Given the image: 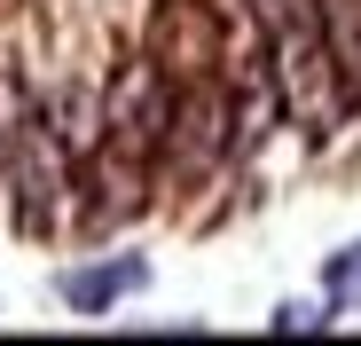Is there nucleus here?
<instances>
[{
    "instance_id": "1",
    "label": "nucleus",
    "mask_w": 361,
    "mask_h": 346,
    "mask_svg": "<svg viewBox=\"0 0 361 346\" xmlns=\"http://www.w3.org/2000/svg\"><path fill=\"white\" fill-rule=\"evenodd\" d=\"M267 32V64H275V87H283V119L298 134H338L353 119V87L330 55V16L322 0H244Z\"/></svg>"
},
{
    "instance_id": "2",
    "label": "nucleus",
    "mask_w": 361,
    "mask_h": 346,
    "mask_svg": "<svg viewBox=\"0 0 361 346\" xmlns=\"http://www.w3.org/2000/svg\"><path fill=\"white\" fill-rule=\"evenodd\" d=\"M165 134H173V79H165V64L142 47V55H126V64L110 71V87H102V150H118V157H142L149 173L165 165Z\"/></svg>"
},
{
    "instance_id": "3",
    "label": "nucleus",
    "mask_w": 361,
    "mask_h": 346,
    "mask_svg": "<svg viewBox=\"0 0 361 346\" xmlns=\"http://www.w3.org/2000/svg\"><path fill=\"white\" fill-rule=\"evenodd\" d=\"M235 157V95L228 71H197L173 87V134H165V165L173 181H212V173Z\"/></svg>"
},
{
    "instance_id": "4",
    "label": "nucleus",
    "mask_w": 361,
    "mask_h": 346,
    "mask_svg": "<svg viewBox=\"0 0 361 346\" xmlns=\"http://www.w3.org/2000/svg\"><path fill=\"white\" fill-rule=\"evenodd\" d=\"M149 55L165 64L173 87L197 79V71H220V0H157Z\"/></svg>"
},
{
    "instance_id": "5",
    "label": "nucleus",
    "mask_w": 361,
    "mask_h": 346,
    "mask_svg": "<svg viewBox=\"0 0 361 346\" xmlns=\"http://www.w3.org/2000/svg\"><path fill=\"white\" fill-rule=\"evenodd\" d=\"M142 283H149V260H142V252H110V260L63 268V275H55V292H63L71 315H110L118 299H134Z\"/></svg>"
},
{
    "instance_id": "6",
    "label": "nucleus",
    "mask_w": 361,
    "mask_h": 346,
    "mask_svg": "<svg viewBox=\"0 0 361 346\" xmlns=\"http://www.w3.org/2000/svg\"><path fill=\"white\" fill-rule=\"evenodd\" d=\"M322 299H330L338 315H353V307H361V237H353V244H338V252L322 260Z\"/></svg>"
},
{
    "instance_id": "7",
    "label": "nucleus",
    "mask_w": 361,
    "mask_h": 346,
    "mask_svg": "<svg viewBox=\"0 0 361 346\" xmlns=\"http://www.w3.org/2000/svg\"><path fill=\"white\" fill-rule=\"evenodd\" d=\"M330 323H338V307H330V299H322V307L290 299V307H275V323H267V330H275V338H307V330H330Z\"/></svg>"
}]
</instances>
